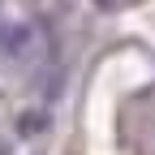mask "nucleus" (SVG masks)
Instances as JSON below:
<instances>
[{
  "instance_id": "obj_1",
  "label": "nucleus",
  "mask_w": 155,
  "mask_h": 155,
  "mask_svg": "<svg viewBox=\"0 0 155 155\" xmlns=\"http://www.w3.org/2000/svg\"><path fill=\"white\" fill-rule=\"evenodd\" d=\"M99 9H121V5H129V0H95Z\"/></svg>"
}]
</instances>
